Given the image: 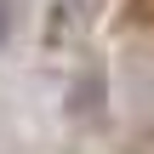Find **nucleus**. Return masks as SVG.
Instances as JSON below:
<instances>
[{"label":"nucleus","instance_id":"obj_1","mask_svg":"<svg viewBox=\"0 0 154 154\" xmlns=\"http://www.w3.org/2000/svg\"><path fill=\"white\" fill-rule=\"evenodd\" d=\"M69 109H74V114H97V109H103V74H80V80L69 86Z\"/></svg>","mask_w":154,"mask_h":154},{"label":"nucleus","instance_id":"obj_2","mask_svg":"<svg viewBox=\"0 0 154 154\" xmlns=\"http://www.w3.org/2000/svg\"><path fill=\"white\" fill-rule=\"evenodd\" d=\"M6 40H11V0H0V51H6Z\"/></svg>","mask_w":154,"mask_h":154}]
</instances>
